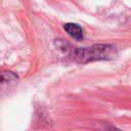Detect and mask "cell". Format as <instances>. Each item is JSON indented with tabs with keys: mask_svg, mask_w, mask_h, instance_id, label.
Segmentation results:
<instances>
[{
	"mask_svg": "<svg viewBox=\"0 0 131 131\" xmlns=\"http://www.w3.org/2000/svg\"><path fill=\"white\" fill-rule=\"evenodd\" d=\"M116 55V48L113 45L96 44L87 48H77L74 52V58L78 62L85 63L95 60L112 59Z\"/></svg>",
	"mask_w": 131,
	"mask_h": 131,
	"instance_id": "1",
	"label": "cell"
},
{
	"mask_svg": "<svg viewBox=\"0 0 131 131\" xmlns=\"http://www.w3.org/2000/svg\"><path fill=\"white\" fill-rule=\"evenodd\" d=\"M17 76L10 71H0V94L8 90L17 81Z\"/></svg>",
	"mask_w": 131,
	"mask_h": 131,
	"instance_id": "2",
	"label": "cell"
},
{
	"mask_svg": "<svg viewBox=\"0 0 131 131\" xmlns=\"http://www.w3.org/2000/svg\"><path fill=\"white\" fill-rule=\"evenodd\" d=\"M63 29L72 38H74L76 40H82L84 37V33H83L82 28L77 24L67 23L63 26Z\"/></svg>",
	"mask_w": 131,
	"mask_h": 131,
	"instance_id": "3",
	"label": "cell"
},
{
	"mask_svg": "<svg viewBox=\"0 0 131 131\" xmlns=\"http://www.w3.org/2000/svg\"><path fill=\"white\" fill-rule=\"evenodd\" d=\"M105 131H121V130H119V129H117L115 127H108V128H106Z\"/></svg>",
	"mask_w": 131,
	"mask_h": 131,
	"instance_id": "4",
	"label": "cell"
}]
</instances>
